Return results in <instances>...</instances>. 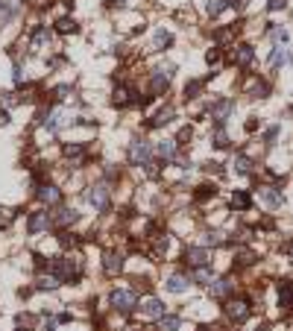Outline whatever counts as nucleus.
<instances>
[{
	"instance_id": "obj_3",
	"label": "nucleus",
	"mask_w": 293,
	"mask_h": 331,
	"mask_svg": "<svg viewBox=\"0 0 293 331\" xmlns=\"http://www.w3.org/2000/svg\"><path fill=\"white\" fill-rule=\"evenodd\" d=\"M232 112H235V100H232V97H223V100H217V103L208 109V115H211L217 123H223V120H226Z\"/></svg>"
},
{
	"instance_id": "obj_14",
	"label": "nucleus",
	"mask_w": 293,
	"mask_h": 331,
	"mask_svg": "<svg viewBox=\"0 0 293 331\" xmlns=\"http://www.w3.org/2000/svg\"><path fill=\"white\" fill-rule=\"evenodd\" d=\"M176 152H179V144H176V141H162V144H159V158H162V161H173Z\"/></svg>"
},
{
	"instance_id": "obj_16",
	"label": "nucleus",
	"mask_w": 293,
	"mask_h": 331,
	"mask_svg": "<svg viewBox=\"0 0 293 331\" xmlns=\"http://www.w3.org/2000/svg\"><path fill=\"white\" fill-rule=\"evenodd\" d=\"M179 325H182V319H179V316H173V314L159 316V331H179Z\"/></svg>"
},
{
	"instance_id": "obj_29",
	"label": "nucleus",
	"mask_w": 293,
	"mask_h": 331,
	"mask_svg": "<svg viewBox=\"0 0 293 331\" xmlns=\"http://www.w3.org/2000/svg\"><path fill=\"white\" fill-rule=\"evenodd\" d=\"M170 41H173V35H170L167 30H159V33H156V47H159V50H162V47H167Z\"/></svg>"
},
{
	"instance_id": "obj_27",
	"label": "nucleus",
	"mask_w": 293,
	"mask_h": 331,
	"mask_svg": "<svg viewBox=\"0 0 293 331\" xmlns=\"http://www.w3.org/2000/svg\"><path fill=\"white\" fill-rule=\"evenodd\" d=\"M199 88H202V82H199V79L188 82V85H185V100H194V97L199 94Z\"/></svg>"
},
{
	"instance_id": "obj_32",
	"label": "nucleus",
	"mask_w": 293,
	"mask_h": 331,
	"mask_svg": "<svg viewBox=\"0 0 293 331\" xmlns=\"http://www.w3.org/2000/svg\"><path fill=\"white\" fill-rule=\"evenodd\" d=\"M129 97H132V94H129L126 88H117V91H114V103H117V106H126Z\"/></svg>"
},
{
	"instance_id": "obj_36",
	"label": "nucleus",
	"mask_w": 293,
	"mask_h": 331,
	"mask_svg": "<svg viewBox=\"0 0 293 331\" xmlns=\"http://www.w3.org/2000/svg\"><path fill=\"white\" fill-rule=\"evenodd\" d=\"M205 240L217 246V243H223V234H220V232H208V234H205Z\"/></svg>"
},
{
	"instance_id": "obj_28",
	"label": "nucleus",
	"mask_w": 293,
	"mask_h": 331,
	"mask_svg": "<svg viewBox=\"0 0 293 331\" xmlns=\"http://www.w3.org/2000/svg\"><path fill=\"white\" fill-rule=\"evenodd\" d=\"M223 6H226V3H223V0H208V6H205V12H208L211 18H217L220 12H223Z\"/></svg>"
},
{
	"instance_id": "obj_13",
	"label": "nucleus",
	"mask_w": 293,
	"mask_h": 331,
	"mask_svg": "<svg viewBox=\"0 0 293 331\" xmlns=\"http://www.w3.org/2000/svg\"><path fill=\"white\" fill-rule=\"evenodd\" d=\"M252 59H255V50H252L249 44H241V47H235V62H238L241 67L252 65Z\"/></svg>"
},
{
	"instance_id": "obj_15",
	"label": "nucleus",
	"mask_w": 293,
	"mask_h": 331,
	"mask_svg": "<svg viewBox=\"0 0 293 331\" xmlns=\"http://www.w3.org/2000/svg\"><path fill=\"white\" fill-rule=\"evenodd\" d=\"M261 199H264L270 208H281V202H284L281 191H276V188H264V191H261Z\"/></svg>"
},
{
	"instance_id": "obj_44",
	"label": "nucleus",
	"mask_w": 293,
	"mask_h": 331,
	"mask_svg": "<svg viewBox=\"0 0 293 331\" xmlns=\"http://www.w3.org/2000/svg\"><path fill=\"white\" fill-rule=\"evenodd\" d=\"M188 138H191V129H182L179 138H176V144H179V141H188Z\"/></svg>"
},
{
	"instance_id": "obj_33",
	"label": "nucleus",
	"mask_w": 293,
	"mask_h": 331,
	"mask_svg": "<svg viewBox=\"0 0 293 331\" xmlns=\"http://www.w3.org/2000/svg\"><path fill=\"white\" fill-rule=\"evenodd\" d=\"M65 152H67V158H82V152H85V149H82L80 144H70V147H67Z\"/></svg>"
},
{
	"instance_id": "obj_9",
	"label": "nucleus",
	"mask_w": 293,
	"mask_h": 331,
	"mask_svg": "<svg viewBox=\"0 0 293 331\" xmlns=\"http://www.w3.org/2000/svg\"><path fill=\"white\" fill-rule=\"evenodd\" d=\"M141 314L146 316V319H159V316H164V302H159V299H144L141 302Z\"/></svg>"
},
{
	"instance_id": "obj_26",
	"label": "nucleus",
	"mask_w": 293,
	"mask_h": 331,
	"mask_svg": "<svg viewBox=\"0 0 293 331\" xmlns=\"http://www.w3.org/2000/svg\"><path fill=\"white\" fill-rule=\"evenodd\" d=\"M77 217H80V214H77V211H73V208H70V211L65 208V211H59V217H56V223H59V226H70V223H77Z\"/></svg>"
},
{
	"instance_id": "obj_8",
	"label": "nucleus",
	"mask_w": 293,
	"mask_h": 331,
	"mask_svg": "<svg viewBox=\"0 0 293 331\" xmlns=\"http://www.w3.org/2000/svg\"><path fill=\"white\" fill-rule=\"evenodd\" d=\"M56 276L59 279H77L80 276V264L73 258H59L56 261Z\"/></svg>"
},
{
	"instance_id": "obj_30",
	"label": "nucleus",
	"mask_w": 293,
	"mask_h": 331,
	"mask_svg": "<svg viewBox=\"0 0 293 331\" xmlns=\"http://www.w3.org/2000/svg\"><path fill=\"white\" fill-rule=\"evenodd\" d=\"M56 30H59V33H73V30H77V24H73L70 18H59V21H56Z\"/></svg>"
},
{
	"instance_id": "obj_45",
	"label": "nucleus",
	"mask_w": 293,
	"mask_h": 331,
	"mask_svg": "<svg viewBox=\"0 0 293 331\" xmlns=\"http://www.w3.org/2000/svg\"><path fill=\"white\" fill-rule=\"evenodd\" d=\"M0 123H9V112L6 109H0Z\"/></svg>"
},
{
	"instance_id": "obj_2",
	"label": "nucleus",
	"mask_w": 293,
	"mask_h": 331,
	"mask_svg": "<svg viewBox=\"0 0 293 331\" xmlns=\"http://www.w3.org/2000/svg\"><path fill=\"white\" fill-rule=\"evenodd\" d=\"M150 155H153V149H150V144H146L144 138H141V141H132V147H129V161H132V164L146 167V164H150Z\"/></svg>"
},
{
	"instance_id": "obj_21",
	"label": "nucleus",
	"mask_w": 293,
	"mask_h": 331,
	"mask_svg": "<svg viewBox=\"0 0 293 331\" xmlns=\"http://www.w3.org/2000/svg\"><path fill=\"white\" fill-rule=\"evenodd\" d=\"M170 117H173V109H170V106H164V109H162V112H159V115L150 120V126H156V129H159V126L170 123Z\"/></svg>"
},
{
	"instance_id": "obj_31",
	"label": "nucleus",
	"mask_w": 293,
	"mask_h": 331,
	"mask_svg": "<svg viewBox=\"0 0 293 331\" xmlns=\"http://www.w3.org/2000/svg\"><path fill=\"white\" fill-rule=\"evenodd\" d=\"M44 41H50V33H47V30H35V35H33V44L38 47V44H44Z\"/></svg>"
},
{
	"instance_id": "obj_38",
	"label": "nucleus",
	"mask_w": 293,
	"mask_h": 331,
	"mask_svg": "<svg viewBox=\"0 0 293 331\" xmlns=\"http://www.w3.org/2000/svg\"><path fill=\"white\" fill-rule=\"evenodd\" d=\"M196 197H199V199H205V197H214V188H208V185H202Z\"/></svg>"
},
{
	"instance_id": "obj_23",
	"label": "nucleus",
	"mask_w": 293,
	"mask_h": 331,
	"mask_svg": "<svg viewBox=\"0 0 293 331\" xmlns=\"http://www.w3.org/2000/svg\"><path fill=\"white\" fill-rule=\"evenodd\" d=\"M194 281H199V284H208L211 281V270H208V264H202V267H194V276H191Z\"/></svg>"
},
{
	"instance_id": "obj_4",
	"label": "nucleus",
	"mask_w": 293,
	"mask_h": 331,
	"mask_svg": "<svg viewBox=\"0 0 293 331\" xmlns=\"http://www.w3.org/2000/svg\"><path fill=\"white\" fill-rule=\"evenodd\" d=\"M50 223H53V217H50L47 211H33L30 220H27V232H30V234H38V232L50 229Z\"/></svg>"
},
{
	"instance_id": "obj_25",
	"label": "nucleus",
	"mask_w": 293,
	"mask_h": 331,
	"mask_svg": "<svg viewBox=\"0 0 293 331\" xmlns=\"http://www.w3.org/2000/svg\"><path fill=\"white\" fill-rule=\"evenodd\" d=\"M235 170L238 173H249L252 170V158L249 155H235Z\"/></svg>"
},
{
	"instance_id": "obj_43",
	"label": "nucleus",
	"mask_w": 293,
	"mask_h": 331,
	"mask_svg": "<svg viewBox=\"0 0 293 331\" xmlns=\"http://www.w3.org/2000/svg\"><path fill=\"white\" fill-rule=\"evenodd\" d=\"M229 6H232V9H244V6H246V0H229Z\"/></svg>"
},
{
	"instance_id": "obj_10",
	"label": "nucleus",
	"mask_w": 293,
	"mask_h": 331,
	"mask_svg": "<svg viewBox=\"0 0 293 331\" xmlns=\"http://www.w3.org/2000/svg\"><path fill=\"white\" fill-rule=\"evenodd\" d=\"M38 199H41L44 205H59V202H62V191L53 188V185H44V188H38Z\"/></svg>"
},
{
	"instance_id": "obj_19",
	"label": "nucleus",
	"mask_w": 293,
	"mask_h": 331,
	"mask_svg": "<svg viewBox=\"0 0 293 331\" xmlns=\"http://www.w3.org/2000/svg\"><path fill=\"white\" fill-rule=\"evenodd\" d=\"M278 302L287 308V305H293V284L290 281H281L278 284Z\"/></svg>"
},
{
	"instance_id": "obj_35",
	"label": "nucleus",
	"mask_w": 293,
	"mask_h": 331,
	"mask_svg": "<svg viewBox=\"0 0 293 331\" xmlns=\"http://www.w3.org/2000/svg\"><path fill=\"white\" fill-rule=\"evenodd\" d=\"M238 258H241V264H252V261H255V252H249V249H241V255H238Z\"/></svg>"
},
{
	"instance_id": "obj_12",
	"label": "nucleus",
	"mask_w": 293,
	"mask_h": 331,
	"mask_svg": "<svg viewBox=\"0 0 293 331\" xmlns=\"http://www.w3.org/2000/svg\"><path fill=\"white\" fill-rule=\"evenodd\" d=\"M170 70H173V67H170ZM170 70H167V73H164V70L153 73V82H150L153 94H162V91H167V85H170Z\"/></svg>"
},
{
	"instance_id": "obj_5",
	"label": "nucleus",
	"mask_w": 293,
	"mask_h": 331,
	"mask_svg": "<svg viewBox=\"0 0 293 331\" xmlns=\"http://www.w3.org/2000/svg\"><path fill=\"white\" fill-rule=\"evenodd\" d=\"M185 261H188L191 267H202V264L211 261V255H208L205 246H188V249H185Z\"/></svg>"
},
{
	"instance_id": "obj_18",
	"label": "nucleus",
	"mask_w": 293,
	"mask_h": 331,
	"mask_svg": "<svg viewBox=\"0 0 293 331\" xmlns=\"http://www.w3.org/2000/svg\"><path fill=\"white\" fill-rule=\"evenodd\" d=\"M188 284H191V279H185V276H170V279H167V290H170V293H182Z\"/></svg>"
},
{
	"instance_id": "obj_48",
	"label": "nucleus",
	"mask_w": 293,
	"mask_h": 331,
	"mask_svg": "<svg viewBox=\"0 0 293 331\" xmlns=\"http://www.w3.org/2000/svg\"><path fill=\"white\" fill-rule=\"evenodd\" d=\"M290 255H293V246H290Z\"/></svg>"
},
{
	"instance_id": "obj_34",
	"label": "nucleus",
	"mask_w": 293,
	"mask_h": 331,
	"mask_svg": "<svg viewBox=\"0 0 293 331\" xmlns=\"http://www.w3.org/2000/svg\"><path fill=\"white\" fill-rule=\"evenodd\" d=\"M281 62H284V50H281V47H276V50H273V56H270V65L276 67V65H281Z\"/></svg>"
},
{
	"instance_id": "obj_24",
	"label": "nucleus",
	"mask_w": 293,
	"mask_h": 331,
	"mask_svg": "<svg viewBox=\"0 0 293 331\" xmlns=\"http://www.w3.org/2000/svg\"><path fill=\"white\" fill-rule=\"evenodd\" d=\"M214 147H229V135H226V129H223V123H217V129H214Z\"/></svg>"
},
{
	"instance_id": "obj_41",
	"label": "nucleus",
	"mask_w": 293,
	"mask_h": 331,
	"mask_svg": "<svg viewBox=\"0 0 293 331\" xmlns=\"http://www.w3.org/2000/svg\"><path fill=\"white\" fill-rule=\"evenodd\" d=\"M167 246H170V237H167V234H162V237H159V249H164V252H167Z\"/></svg>"
},
{
	"instance_id": "obj_47",
	"label": "nucleus",
	"mask_w": 293,
	"mask_h": 331,
	"mask_svg": "<svg viewBox=\"0 0 293 331\" xmlns=\"http://www.w3.org/2000/svg\"><path fill=\"white\" fill-rule=\"evenodd\" d=\"M255 331H267V328H255Z\"/></svg>"
},
{
	"instance_id": "obj_11",
	"label": "nucleus",
	"mask_w": 293,
	"mask_h": 331,
	"mask_svg": "<svg viewBox=\"0 0 293 331\" xmlns=\"http://www.w3.org/2000/svg\"><path fill=\"white\" fill-rule=\"evenodd\" d=\"M103 270H106L109 276H117V273L123 270V258H120L117 252H106V258H103Z\"/></svg>"
},
{
	"instance_id": "obj_46",
	"label": "nucleus",
	"mask_w": 293,
	"mask_h": 331,
	"mask_svg": "<svg viewBox=\"0 0 293 331\" xmlns=\"http://www.w3.org/2000/svg\"><path fill=\"white\" fill-rule=\"evenodd\" d=\"M109 3H112V6H123V0H109Z\"/></svg>"
},
{
	"instance_id": "obj_17",
	"label": "nucleus",
	"mask_w": 293,
	"mask_h": 331,
	"mask_svg": "<svg viewBox=\"0 0 293 331\" xmlns=\"http://www.w3.org/2000/svg\"><path fill=\"white\" fill-rule=\"evenodd\" d=\"M232 281L229 279H220V281H211V296H226V293H232Z\"/></svg>"
},
{
	"instance_id": "obj_1",
	"label": "nucleus",
	"mask_w": 293,
	"mask_h": 331,
	"mask_svg": "<svg viewBox=\"0 0 293 331\" xmlns=\"http://www.w3.org/2000/svg\"><path fill=\"white\" fill-rule=\"evenodd\" d=\"M112 305H114V311H120V314H129L135 305H138V296H135V290H112Z\"/></svg>"
},
{
	"instance_id": "obj_42",
	"label": "nucleus",
	"mask_w": 293,
	"mask_h": 331,
	"mask_svg": "<svg viewBox=\"0 0 293 331\" xmlns=\"http://www.w3.org/2000/svg\"><path fill=\"white\" fill-rule=\"evenodd\" d=\"M273 38H276V41H287V33H284V30H273Z\"/></svg>"
},
{
	"instance_id": "obj_39",
	"label": "nucleus",
	"mask_w": 293,
	"mask_h": 331,
	"mask_svg": "<svg viewBox=\"0 0 293 331\" xmlns=\"http://www.w3.org/2000/svg\"><path fill=\"white\" fill-rule=\"evenodd\" d=\"M67 94H70V85H59V88H56V97H59V100L67 97Z\"/></svg>"
},
{
	"instance_id": "obj_37",
	"label": "nucleus",
	"mask_w": 293,
	"mask_h": 331,
	"mask_svg": "<svg viewBox=\"0 0 293 331\" xmlns=\"http://www.w3.org/2000/svg\"><path fill=\"white\" fill-rule=\"evenodd\" d=\"M0 103H3V106H15L18 97H15V94H0Z\"/></svg>"
},
{
	"instance_id": "obj_6",
	"label": "nucleus",
	"mask_w": 293,
	"mask_h": 331,
	"mask_svg": "<svg viewBox=\"0 0 293 331\" xmlns=\"http://www.w3.org/2000/svg\"><path fill=\"white\" fill-rule=\"evenodd\" d=\"M88 202L94 205V208H100V211H106L109 208V188L106 185H97V188H88Z\"/></svg>"
},
{
	"instance_id": "obj_7",
	"label": "nucleus",
	"mask_w": 293,
	"mask_h": 331,
	"mask_svg": "<svg viewBox=\"0 0 293 331\" xmlns=\"http://www.w3.org/2000/svg\"><path fill=\"white\" fill-rule=\"evenodd\" d=\"M226 314H229L235 322H244V319H249V302H246V299H232V302L226 305Z\"/></svg>"
},
{
	"instance_id": "obj_22",
	"label": "nucleus",
	"mask_w": 293,
	"mask_h": 331,
	"mask_svg": "<svg viewBox=\"0 0 293 331\" xmlns=\"http://www.w3.org/2000/svg\"><path fill=\"white\" fill-rule=\"evenodd\" d=\"M249 202H252V199H249L246 191H235V194H232V208H241V211H244V208H249Z\"/></svg>"
},
{
	"instance_id": "obj_40",
	"label": "nucleus",
	"mask_w": 293,
	"mask_h": 331,
	"mask_svg": "<svg viewBox=\"0 0 293 331\" xmlns=\"http://www.w3.org/2000/svg\"><path fill=\"white\" fill-rule=\"evenodd\" d=\"M284 3H287V0H270V9L278 12V9H284Z\"/></svg>"
},
{
	"instance_id": "obj_20",
	"label": "nucleus",
	"mask_w": 293,
	"mask_h": 331,
	"mask_svg": "<svg viewBox=\"0 0 293 331\" xmlns=\"http://www.w3.org/2000/svg\"><path fill=\"white\" fill-rule=\"evenodd\" d=\"M59 284H62V279H59L56 273H47V276L38 279V287H41V290H56Z\"/></svg>"
}]
</instances>
